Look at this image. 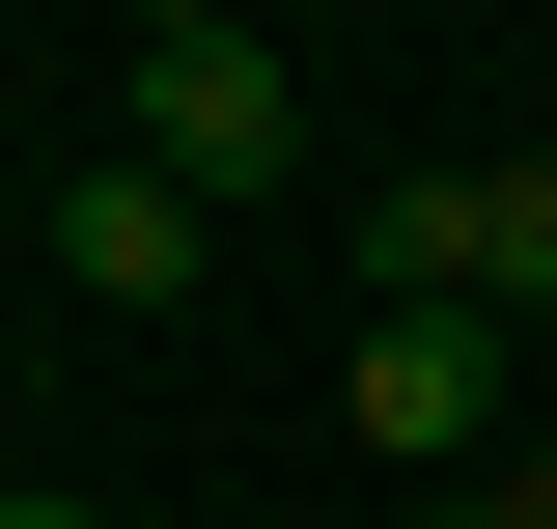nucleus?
I'll return each instance as SVG.
<instances>
[{
    "label": "nucleus",
    "mask_w": 557,
    "mask_h": 529,
    "mask_svg": "<svg viewBox=\"0 0 557 529\" xmlns=\"http://www.w3.org/2000/svg\"><path fill=\"white\" fill-rule=\"evenodd\" d=\"M139 168H168L196 223H251L278 168H307V57H278L251 0H223V28H139Z\"/></svg>",
    "instance_id": "nucleus-1"
},
{
    "label": "nucleus",
    "mask_w": 557,
    "mask_h": 529,
    "mask_svg": "<svg viewBox=\"0 0 557 529\" xmlns=\"http://www.w3.org/2000/svg\"><path fill=\"white\" fill-rule=\"evenodd\" d=\"M362 307H557V168L502 139V168H391V223H362Z\"/></svg>",
    "instance_id": "nucleus-2"
},
{
    "label": "nucleus",
    "mask_w": 557,
    "mask_h": 529,
    "mask_svg": "<svg viewBox=\"0 0 557 529\" xmlns=\"http://www.w3.org/2000/svg\"><path fill=\"white\" fill-rule=\"evenodd\" d=\"M362 446L502 473V307H362Z\"/></svg>",
    "instance_id": "nucleus-3"
},
{
    "label": "nucleus",
    "mask_w": 557,
    "mask_h": 529,
    "mask_svg": "<svg viewBox=\"0 0 557 529\" xmlns=\"http://www.w3.org/2000/svg\"><path fill=\"white\" fill-rule=\"evenodd\" d=\"M196 251H223V223L168 196L139 139H112V168H84V196H57V279H84V307H196Z\"/></svg>",
    "instance_id": "nucleus-4"
},
{
    "label": "nucleus",
    "mask_w": 557,
    "mask_h": 529,
    "mask_svg": "<svg viewBox=\"0 0 557 529\" xmlns=\"http://www.w3.org/2000/svg\"><path fill=\"white\" fill-rule=\"evenodd\" d=\"M446 529H557V446H502V473H446Z\"/></svg>",
    "instance_id": "nucleus-5"
},
{
    "label": "nucleus",
    "mask_w": 557,
    "mask_h": 529,
    "mask_svg": "<svg viewBox=\"0 0 557 529\" xmlns=\"http://www.w3.org/2000/svg\"><path fill=\"white\" fill-rule=\"evenodd\" d=\"M0 529H112V502H84V473H28V502H0Z\"/></svg>",
    "instance_id": "nucleus-6"
},
{
    "label": "nucleus",
    "mask_w": 557,
    "mask_h": 529,
    "mask_svg": "<svg viewBox=\"0 0 557 529\" xmlns=\"http://www.w3.org/2000/svg\"><path fill=\"white\" fill-rule=\"evenodd\" d=\"M139 28H223V0H139Z\"/></svg>",
    "instance_id": "nucleus-7"
}]
</instances>
